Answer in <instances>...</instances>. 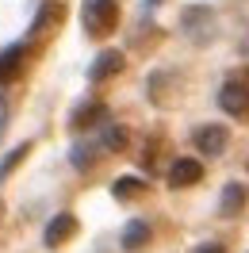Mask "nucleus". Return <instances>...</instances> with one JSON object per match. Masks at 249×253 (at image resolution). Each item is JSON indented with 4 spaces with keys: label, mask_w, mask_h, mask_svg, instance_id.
<instances>
[{
    "label": "nucleus",
    "mask_w": 249,
    "mask_h": 253,
    "mask_svg": "<svg viewBox=\"0 0 249 253\" xmlns=\"http://www.w3.org/2000/svg\"><path fill=\"white\" fill-rule=\"evenodd\" d=\"M115 23H119V4L115 0H84L81 4V27L92 35V39L111 35Z\"/></svg>",
    "instance_id": "f257e3e1"
},
{
    "label": "nucleus",
    "mask_w": 249,
    "mask_h": 253,
    "mask_svg": "<svg viewBox=\"0 0 249 253\" xmlns=\"http://www.w3.org/2000/svg\"><path fill=\"white\" fill-rule=\"evenodd\" d=\"M180 27H184L188 39H196V42H207L211 35H215V12L207 8V4H192L180 12Z\"/></svg>",
    "instance_id": "f03ea898"
},
{
    "label": "nucleus",
    "mask_w": 249,
    "mask_h": 253,
    "mask_svg": "<svg viewBox=\"0 0 249 253\" xmlns=\"http://www.w3.org/2000/svg\"><path fill=\"white\" fill-rule=\"evenodd\" d=\"M218 108L226 111V115H249V84L246 81H226L222 88H218Z\"/></svg>",
    "instance_id": "7ed1b4c3"
},
{
    "label": "nucleus",
    "mask_w": 249,
    "mask_h": 253,
    "mask_svg": "<svg viewBox=\"0 0 249 253\" xmlns=\"http://www.w3.org/2000/svg\"><path fill=\"white\" fill-rule=\"evenodd\" d=\"M226 142H230V130L222 123H207V126L196 130V150H200L203 158H218L226 150Z\"/></svg>",
    "instance_id": "20e7f679"
},
{
    "label": "nucleus",
    "mask_w": 249,
    "mask_h": 253,
    "mask_svg": "<svg viewBox=\"0 0 249 253\" xmlns=\"http://www.w3.org/2000/svg\"><path fill=\"white\" fill-rule=\"evenodd\" d=\"M73 234H77V215L62 211V215H54V219L46 222V234H42V242H46V250H58V246H65Z\"/></svg>",
    "instance_id": "39448f33"
},
{
    "label": "nucleus",
    "mask_w": 249,
    "mask_h": 253,
    "mask_svg": "<svg viewBox=\"0 0 249 253\" xmlns=\"http://www.w3.org/2000/svg\"><path fill=\"white\" fill-rule=\"evenodd\" d=\"M203 180V165L196 158H176L169 169V184L172 188H192V184H200Z\"/></svg>",
    "instance_id": "423d86ee"
},
{
    "label": "nucleus",
    "mask_w": 249,
    "mask_h": 253,
    "mask_svg": "<svg viewBox=\"0 0 249 253\" xmlns=\"http://www.w3.org/2000/svg\"><path fill=\"white\" fill-rule=\"evenodd\" d=\"M104 123H108V108L96 104V100L81 104V108L69 115V126H73V130H96V126H104Z\"/></svg>",
    "instance_id": "0eeeda50"
},
{
    "label": "nucleus",
    "mask_w": 249,
    "mask_h": 253,
    "mask_svg": "<svg viewBox=\"0 0 249 253\" xmlns=\"http://www.w3.org/2000/svg\"><path fill=\"white\" fill-rule=\"evenodd\" d=\"M119 69H123V54H119V50H100V54L92 58V65H88V81L100 84V81L115 77Z\"/></svg>",
    "instance_id": "6e6552de"
},
{
    "label": "nucleus",
    "mask_w": 249,
    "mask_h": 253,
    "mask_svg": "<svg viewBox=\"0 0 249 253\" xmlns=\"http://www.w3.org/2000/svg\"><path fill=\"white\" fill-rule=\"evenodd\" d=\"M119 242H123L126 253L146 250V246H150V222H146V219H130V222L123 226V238H119Z\"/></svg>",
    "instance_id": "1a4fd4ad"
},
{
    "label": "nucleus",
    "mask_w": 249,
    "mask_h": 253,
    "mask_svg": "<svg viewBox=\"0 0 249 253\" xmlns=\"http://www.w3.org/2000/svg\"><path fill=\"white\" fill-rule=\"evenodd\" d=\"M62 19V4L58 0H50V4H42L39 8V16H35V23H31V39H42L46 31H54V23Z\"/></svg>",
    "instance_id": "9d476101"
},
{
    "label": "nucleus",
    "mask_w": 249,
    "mask_h": 253,
    "mask_svg": "<svg viewBox=\"0 0 249 253\" xmlns=\"http://www.w3.org/2000/svg\"><path fill=\"white\" fill-rule=\"evenodd\" d=\"M242 207H246V188H242V184H226V188H222V204H218L222 219H234Z\"/></svg>",
    "instance_id": "9b49d317"
},
{
    "label": "nucleus",
    "mask_w": 249,
    "mask_h": 253,
    "mask_svg": "<svg viewBox=\"0 0 249 253\" xmlns=\"http://www.w3.org/2000/svg\"><path fill=\"white\" fill-rule=\"evenodd\" d=\"M23 54H27L23 46H8L4 54H0V81H8V77H16V73H19V65H23Z\"/></svg>",
    "instance_id": "f8f14e48"
},
{
    "label": "nucleus",
    "mask_w": 249,
    "mask_h": 253,
    "mask_svg": "<svg viewBox=\"0 0 249 253\" xmlns=\"http://www.w3.org/2000/svg\"><path fill=\"white\" fill-rule=\"evenodd\" d=\"M100 150H126V126L119 123H104V138H100Z\"/></svg>",
    "instance_id": "ddd939ff"
},
{
    "label": "nucleus",
    "mask_w": 249,
    "mask_h": 253,
    "mask_svg": "<svg viewBox=\"0 0 249 253\" xmlns=\"http://www.w3.org/2000/svg\"><path fill=\"white\" fill-rule=\"evenodd\" d=\"M96 154H100V142H77L69 150V161H73V169H88L96 161Z\"/></svg>",
    "instance_id": "4468645a"
},
{
    "label": "nucleus",
    "mask_w": 249,
    "mask_h": 253,
    "mask_svg": "<svg viewBox=\"0 0 249 253\" xmlns=\"http://www.w3.org/2000/svg\"><path fill=\"white\" fill-rule=\"evenodd\" d=\"M142 188H146L142 176H119V180L111 184V196H115V200H130V196H138Z\"/></svg>",
    "instance_id": "2eb2a0df"
},
{
    "label": "nucleus",
    "mask_w": 249,
    "mask_h": 253,
    "mask_svg": "<svg viewBox=\"0 0 249 253\" xmlns=\"http://www.w3.org/2000/svg\"><path fill=\"white\" fill-rule=\"evenodd\" d=\"M27 154H31V142H19L12 154H4V161H0V184H4V176L12 173V169H16V165L27 158Z\"/></svg>",
    "instance_id": "dca6fc26"
},
{
    "label": "nucleus",
    "mask_w": 249,
    "mask_h": 253,
    "mask_svg": "<svg viewBox=\"0 0 249 253\" xmlns=\"http://www.w3.org/2000/svg\"><path fill=\"white\" fill-rule=\"evenodd\" d=\"M192 253H226V250H222L218 242H203V246H196Z\"/></svg>",
    "instance_id": "f3484780"
},
{
    "label": "nucleus",
    "mask_w": 249,
    "mask_h": 253,
    "mask_svg": "<svg viewBox=\"0 0 249 253\" xmlns=\"http://www.w3.org/2000/svg\"><path fill=\"white\" fill-rule=\"evenodd\" d=\"M157 4H161V0H142V8H157Z\"/></svg>",
    "instance_id": "a211bd4d"
},
{
    "label": "nucleus",
    "mask_w": 249,
    "mask_h": 253,
    "mask_svg": "<svg viewBox=\"0 0 249 253\" xmlns=\"http://www.w3.org/2000/svg\"><path fill=\"white\" fill-rule=\"evenodd\" d=\"M0 211H4V207H0Z\"/></svg>",
    "instance_id": "6ab92c4d"
}]
</instances>
